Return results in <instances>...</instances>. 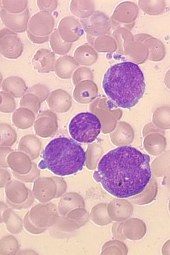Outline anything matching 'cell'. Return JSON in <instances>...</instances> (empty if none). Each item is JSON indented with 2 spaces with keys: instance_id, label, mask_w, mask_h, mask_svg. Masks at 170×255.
<instances>
[{
  "instance_id": "6da1fadb",
  "label": "cell",
  "mask_w": 170,
  "mask_h": 255,
  "mask_svg": "<svg viewBox=\"0 0 170 255\" xmlns=\"http://www.w3.org/2000/svg\"><path fill=\"white\" fill-rule=\"evenodd\" d=\"M151 158L139 149L123 145L100 159L93 177L113 196L132 197L144 191L152 179Z\"/></svg>"
},
{
  "instance_id": "7a4b0ae2",
  "label": "cell",
  "mask_w": 170,
  "mask_h": 255,
  "mask_svg": "<svg viewBox=\"0 0 170 255\" xmlns=\"http://www.w3.org/2000/svg\"><path fill=\"white\" fill-rule=\"evenodd\" d=\"M105 94L117 107L136 106L145 92L144 75L138 65L124 62L113 65L105 73L102 82Z\"/></svg>"
},
{
  "instance_id": "3957f363",
  "label": "cell",
  "mask_w": 170,
  "mask_h": 255,
  "mask_svg": "<svg viewBox=\"0 0 170 255\" xmlns=\"http://www.w3.org/2000/svg\"><path fill=\"white\" fill-rule=\"evenodd\" d=\"M39 167L48 169L56 175H75L83 169L86 152L74 139L58 137L50 141L42 153Z\"/></svg>"
},
{
  "instance_id": "277c9868",
  "label": "cell",
  "mask_w": 170,
  "mask_h": 255,
  "mask_svg": "<svg viewBox=\"0 0 170 255\" xmlns=\"http://www.w3.org/2000/svg\"><path fill=\"white\" fill-rule=\"evenodd\" d=\"M100 121L96 115L82 112L75 116L69 125V131L73 139L81 143H91L100 134Z\"/></svg>"
},
{
  "instance_id": "5b68a950",
  "label": "cell",
  "mask_w": 170,
  "mask_h": 255,
  "mask_svg": "<svg viewBox=\"0 0 170 255\" xmlns=\"http://www.w3.org/2000/svg\"><path fill=\"white\" fill-rule=\"evenodd\" d=\"M23 51L21 40L14 32L7 29L1 30V54L5 58L17 59Z\"/></svg>"
},
{
  "instance_id": "8992f818",
  "label": "cell",
  "mask_w": 170,
  "mask_h": 255,
  "mask_svg": "<svg viewBox=\"0 0 170 255\" xmlns=\"http://www.w3.org/2000/svg\"><path fill=\"white\" fill-rule=\"evenodd\" d=\"M28 30L35 36L49 35L55 27V19L50 12L41 11L36 13L28 24Z\"/></svg>"
},
{
  "instance_id": "52a82bcc",
  "label": "cell",
  "mask_w": 170,
  "mask_h": 255,
  "mask_svg": "<svg viewBox=\"0 0 170 255\" xmlns=\"http://www.w3.org/2000/svg\"><path fill=\"white\" fill-rule=\"evenodd\" d=\"M58 31L60 37L68 43L77 41L84 33L81 23L72 17H65L61 20Z\"/></svg>"
},
{
  "instance_id": "ba28073f",
  "label": "cell",
  "mask_w": 170,
  "mask_h": 255,
  "mask_svg": "<svg viewBox=\"0 0 170 255\" xmlns=\"http://www.w3.org/2000/svg\"><path fill=\"white\" fill-rule=\"evenodd\" d=\"M81 22L85 31L94 36L106 33L110 29L108 17L100 11H95L90 17L81 19Z\"/></svg>"
},
{
  "instance_id": "9c48e42d",
  "label": "cell",
  "mask_w": 170,
  "mask_h": 255,
  "mask_svg": "<svg viewBox=\"0 0 170 255\" xmlns=\"http://www.w3.org/2000/svg\"><path fill=\"white\" fill-rule=\"evenodd\" d=\"M29 15L28 9L19 14L10 13L3 8L1 10V18L4 25L13 32L21 33L27 29Z\"/></svg>"
},
{
  "instance_id": "30bf717a",
  "label": "cell",
  "mask_w": 170,
  "mask_h": 255,
  "mask_svg": "<svg viewBox=\"0 0 170 255\" xmlns=\"http://www.w3.org/2000/svg\"><path fill=\"white\" fill-rule=\"evenodd\" d=\"M161 132L150 133L145 136L144 146L150 155L158 156L167 148V139Z\"/></svg>"
},
{
  "instance_id": "8fae6325",
  "label": "cell",
  "mask_w": 170,
  "mask_h": 255,
  "mask_svg": "<svg viewBox=\"0 0 170 255\" xmlns=\"http://www.w3.org/2000/svg\"><path fill=\"white\" fill-rule=\"evenodd\" d=\"M123 225L125 237L132 241L142 240L147 233V225L139 218H132Z\"/></svg>"
},
{
  "instance_id": "7c38bea8",
  "label": "cell",
  "mask_w": 170,
  "mask_h": 255,
  "mask_svg": "<svg viewBox=\"0 0 170 255\" xmlns=\"http://www.w3.org/2000/svg\"><path fill=\"white\" fill-rule=\"evenodd\" d=\"M55 62L54 52L44 48H41L36 52L32 59L34 67L41 72H47L52 70H53Z\"/></svg>"
},
{
  "instance_id": "4fadbf2b",
  "label": "cell",
  "mask_w": 170,
  "mask_h": 255,
  "mask_svg": "<svg viewBox=\"0 0 170 255\" xmlns=\"http://www.w3.org/2000/svg\"><path fill=\"white\" fill-rule=\"evenodd\" d=\"M133 210V205L128 201L116 200L111 204L110 213L113 220L122 221L132 216Z\"/></svg>"
},
{
  "instance_id": "5bb4252c",
  "label": "cell",
  "mask_w": 170,
  "mask_h": 255,
  "mask_svg": "<svg viewBox=\"0 0 170 255\" xmlns=\"http://www.w3.org/2000/svg\"><path fill=\"white\" fill-rule=\"evenodd\" d=\"M158 194V185L155 178L152 177L147 187L143 192L131 198L133 203L139 205H145L151 204Z\"/></svg>"
},
{
  "instance_id": "9a60e30c",
  "label": "cell",
  "mask_w": 170,
  "mask_h": 255,
  "mask_svg": "<svg viewBox=\"0 0 170 255\" xmlns=\"http://www.w3.org/2000/svg\"><path fill=\"white\" fill-rule=\"evenodd\" d=\"M51 95L48 103L50 107L56 112H64L68 111L71 107V100L67 93L62 90L56 91Z\"/></svg>"
},
{
  "instance_id": "2e32d148",
  "label": "cell",
  "mask_w": 170,
  "mask_h": 255,
  "mask_svg": "<svg viewBox=\"0 0 170 255\" xmlns=\"http://www.w3.org/2000/svg\"><path fill=\"white\" fill-rule=\"evenodd\" d=\"M89 83L87 81L83 82L75 90V99L78 102L87 103L95 98L97 92L96 87L94 83Z\"/></svg>"
},
{
  "instance_id": "e0dca14e",
  "label": "cell",
  "mask_w": 170,
  "mask_h": 255,
  "mask_svg": "<svg viewBox=\"0 0 170 255\" xmlns=\"http://www.w3.org/2000/svg\"><path fill=\"white\" fill-rule=\"evenodd\" d=\"M75 58L82 65H91L98 59L96 51L88 44H84L77 48L75 53Z\"/></svg>"
},
{
  "instance_id": "ac0fdd59",
  "label": "cell",
  "mask_w": 170,
  "mask_h": 255,
  "mask_svg": "<svg viewBox=\"0 0 170 255\" xmlns=\"http://www.w3.org/2000/svg\"><path fill=\"white\" fill-rule=\"evenodd\" d=\"M71 10L73 13L81 18L90 17L93 14L95 5L92 1H73L71 4Z\"/></svg>"
},
{
  "instance_id": "d6986e66",
  "label": "cell",
  "mask_w": 170,
  "mask_h": 255,
  "mask_svg": "<svg viewBox=\"0 0 170 255\" xmlns=\"http://www.w3.org/2000/svg\"><path fill=\"white\" fill-rule=\"evenodd\" d=\"M153 123L161 129H170V107H162L156 109L153 115Z\"/></svg>"
},
{
  "instance_id": "ffe728a7",
  "label": "cell",
  "mask_w": 170,
  "mask_h": 255,
  "mask_svg": "<svg viewBox=\"0 0 170 255\" xmlns=\"http://www.w3.org/2000/svg\"><path fill=\"white\" fill-rule=\"evenodd\" d=\"M152 171L157 177L163 176L170 168V151L158 157L152 163Z\"/></svg>"
},
{
  "instance_id": "44dd1931",
  "label": "cell",
  "mask_w": 170,
  "mask_h": 255,
  "mask_svg": "<svg viewBox=\"0 0 170 255\" xmlns=\"http://www.w3.org/2000/svg\"><path fill=\"white\" fill-rule=\"evenodd\" d=\"M50 41L52 50L59 55H63L67 54L73 46L72 43L64 41L57 30L50 36Z\"/></svg>"
},
{
  "instance_id": "7402d4cb",
  "label": "cell",
  "mask_w": 170,
  "mask_h": 255,
  "mask_svg": "<svg viewBox=\"0 0 170 255\" xmlns=\"http://www.w3.org/2000/svg\"><path fill=\"white\" fill-rule=\"evenodd\" d=\"M78 66L79 64L77 63L75 59L71 56H63L58 59L56 63V70L58 71L59 75L60 73H62L66 76H70L72 71Z\"/></svg>"
},
{
  "instance_id": "603a6c76",
  "label": "cell",
  "mask_w": 170,
  "mask_h": 255,
  "mask_svg": "<svg viewBox=\"0 0 170 255\" xmlns=\"http://www.w3.org/2000/svg\"><path fill=\"white\" fill-rule=\"evenodd\" d=\"M28 2L27 1H3L2 3L3 9H5L9 13L12 14L21 13L26 9Z\"/></svg>"
},
{
  "instance_id": "cb8c5ba5",
  "label": "cell",
  "mask_w": 170,
  "mask_h": 255,
  "mask_svg": "<svg viewBox=\"0 0 170 255\" xmlns=\"http://www.w3.org/2000/svg\"><path fill=\"white\" fill-rule=\"evenodd\" d=\"M37 4L39 9L42 11H53L58 6V1H38Z\"/></svg>"
},
{
  "instance_id": "d4e9b609",
  "label": "cell",
  "mask_w": 170,
  "mask_h": 255,
  "mask_svg": "<svg viewBox=\"0 0 170 255\" xmlns=\"http://www.w3.org/2000/svg\"><path fill=\"white\" fill-rule=\"evenodd\" d=\"M27 35L28 39L31 40V41L34 43L37 44H42L44 43H46L49 40L50 36H43V37H41V36H35L34 34H32L31 32L27 30Z\"/></svg>"
},
{
  "instance_id": "484cf974",
  "label": "cell",
  "mask_w": 170,
  "mask_h": 255,
  "mask_svg": "<svg viewBox=\"0 0 170 255\" xmlns=\"http://www.w3.org/2000/svg\"><path fill=\"white\" fill-rule=\"evenodd\" d=\"M153 132H161L162 133H163L164 134V132L162 131V130H160L159 128H156L155 127H154L151 125H147V126H146L144 128V130H143V136L145 137V136H147L149 133H153Z\"/></svg>"
},
{
  "instance_id": "4316f807",
  "label": "cell",
  "mask_w": 170,
  "mask_h": 255,
  "mask_svg": "<svg viewBox=\"0 0 170 255\" xmlns=\"http://www.w3.org/2000/svg\"><path fill=\"white\" fill-rule=\"evenodd\" d=\"M162 254L163 255H170V240L165 243L162 248Z\"/></svg>"
},
{
  "instance_id": "83f0119b",
  "label": "cell",
  "mask_w": 170,
  "mask_h": 255,
  "mask_svg": "<svg viewBox=\"0 0 170 255\" xmlns=\"http://www.w3.org/2000/svg\"><path fill=\"white\" fill-rule=\"evenodd\" d=\"M169 212L170 213V200L169 203Z\"/></svg>"
}]
</instances>
